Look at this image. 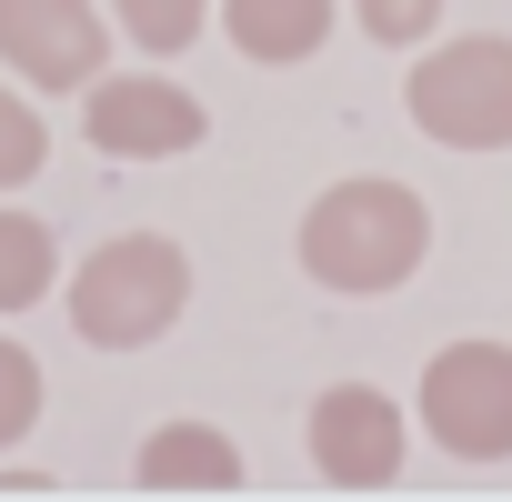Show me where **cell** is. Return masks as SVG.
<instances>
[{
    "instance_id": "3957f363",
    "label": "cell",
    "mask_w": 512,
    "mask_h": 502,
    "mask_svg": "<svg viewBox=\"0 0 512 502\" xmlns=\"http://www.w3.org/2000/svg\"><path fill=\"white\" fill-rule=\"evenodd\" d=\"M402 101H412L422 141H442V151H502L512 141V41L482 31V41L422 51L412 81H402Z\"/></svg>"
},
{
    "instance_id": "ba28073f",
    "label": "cell",
    "mask_w": 512,
    "mask_h": 502,
    "mask_svg": "<svg viewBox=\"0 0 512 502\" xmlns=\"http://www.w3.org/2000/svg\"><path fill=\"white\" fill-rule=\"evenodd\" d=\"M141 482H151V492H231V482H241V452H231V432H211V422H161V432L141 442Z\"/></svg>"
},
{
    "instance_id": "7c38bea8",
    "label": "cell",
    "mask_w": 512,
    "mask_h": 502,
    "mask_svg": "<svg viewBox=\"0 0 512 502\" xmlns=\"http://www.w3.org/2000/svg\"><path fill=\"white\" fill-rule=\"evenodd\" d=\"M41 151H51V131H41V111H31L21 91H0V191H21V181L41 171Z\"/></svg>"
},
{
    "instance_id": "6da1fadb",
    "label": "cell",
    "mask_w": 512,
    "mask_h": 502,
    "mask_svg": "<svg viewBox=\"0 0 512 502\" xmlns=\"http://www.w3.org/2000/svg\"><path fill=\"white\" fill-rule=\"evenodd\" d=\"M432 251V211L422 191L402 181H332L312 211H302V272L322 292H352V302H382L422 272Z\"/></svg>"
},
{
    "instance_id": "7a4b0ae2",
    "label": "cell",
    "mask_w": 512,
    "mask_h": 502,
    "mask_svg": "<svg viewBox=\"0 0 512 502\" xmlns=\"http://www.w3.org/2000/svg\"><path fill=\"white\" fill-rule=\"evenodd\" d=\"M181 302H191V262H181V241H161V231H121V241H101L91 262L71 272V332L91 352L161 342L181 322Z\"/></svg>"
},
{
    "instance_id": "5b68a950",
    "label": "cell",
    "mask_w": 512,
    "mask_h": 502,
    "mask_svg": "<svg viewBox=\"0 0 512 502\" xmlns=\"http://www.w3.org/2000/svg\"><path fill=\"white\" fill-rule=\"evenodd\" d=\"M81 91H91V121H81V131H91L111 161H181V151L211 131V111H201L181 81H161V71H131V81H101V71H91Z\"/></svg>"
},
{
    "instance_id": "277c9868",
    "label": "cell",
    "mask_w": 512,
    "mask_h": 502,
    "mask_svg": "<svg viewBox=\"0 0 512 502\" xmlns=\"http://www.w3.org/2000/svg\"><path fill=\"white\" fill-rule=\"evenodd\" d=\"M422 432L462 462H502L512 452V352L502 342H452L422 372Z\"/></svg>"
},
{
    "instance_id": "5bb4252c",
    "label": "cell",
    "mask_w": 512,
    "mask_h": 502,
    "mask_svg": "<svg viewBox=\"0 0 512 502\" xmlns=\"http://www.w3.org/2000/svg\"><path fill=\"white\" fill-rule=\"evenodd\" d=\"M352 11H362V31H372L382 51H412V41H432L442 0H352Z\"/></svg>"
},
{
    "instance_id": "52a82bcc",
    "label": "cell",
    "mask_w": 512,
    "mask_h": 502,
    "mask_svg": "<svg viewBox=\"0 0 512 502\" xmlns=\"http://www.w3.org/2000/svg\"><path fill=\"white\" fill-rule=\"evenodd\" d=\"M0 61L31 91H81L101 71V11L91 0H0Z\"/></svg>"
},
{
    "instance_id": "4fadbf2b",
    "label": "cell",
    "mask_w": 512,
    "mask_h": 502,
    "mask_svg": "<svg viewBox=\"0 0 512 502\" xmlns=\"http://www.w3.org/2000/svg\"><path fill=\"white\" fill-rule=\"evenodd\" d=\"M31 422H41V362L21 342H0V452H11Z\"/></svg>"
},
{
    "instance_id": "9c48e42d",
    "label": "cell",
    "mask_w": 512,
    "mask_h": 502,
    "mask_svg": "<svg viewBox=\"0 0 512 502\" xmlns=\"http://www.w3.org/2000/svg\"><path fill=\"white\" fill-rule=\"evenodd\" d=\"M221 31L251 61H312L332 41V0H221Z\"/></svg>"
},
{
    "instance_id": "8fae6325",
    "label": "cell",
    "mask_w": 512,
    "mask_h": 502,
    "mask_svg": "<svg viewBox=\"0 0 512 502\" xmlns=\"http://www.w3.org/2000/svg\"><path fill=\"white\" fill-rule=\"evenodd\" d=\"M111 11H121L131 51H191V31H201L211 0H111Z\"/></svg>"
},
{
    "instance_id": "30bf717a",
    "label": "cell",
    "mask_w": 512,
    "mask_h": 502,
    "mask_svg": "<svg viewBox=\"0 0 512 502\" xmlns=\"http://www.w3.org/2000/svg\"><path fill=\"white\" fill-rule=\"evenodd\" d=\"M51 272H61L51 221H31V211H0V312H31V302H51Z\"/></svg>"
},
{
    "instance_id": "8992f818",
    "label": "cell",
    "mask_w": 512,
    "mask_h": 502,
    "mask_svg": "<svg viewBox=\"0 0 512 502\" xmlns=\"http://www.w3.org/2000/svg\"><path fill=\"white\" fill-rule=\"evenodd\" d=\"M312 462H322V482H342V492H382V482L402 472V412H392L372 382H332V392L312 402Z\"/></svg>"
}]
</instances>
